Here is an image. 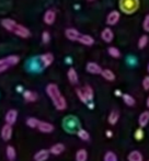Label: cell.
I'll use <instances>...</instances> for the list:
<instances>
[{
    "label": "cell",
    "mask_w": 149,
    "mask_h": 161,
    "mask_svg": "<svg viewBox=\"0 0 149 161\" xmlns=\"http://www.w3.org/2000/svg\"><path fill=\"white\" fill-rule=\"evenodd\" d=\"M6 155L9 161H14L15 157H17V153H15V149L12 146H8L6 149Z\"/></svg>",
    "instance_id": "obj_28"
},
{
    "label": "cell",
    "mask_w": 149,
    "mask_h": 161,
    "mask_svg": "<svg viewBox=\"0 0 149 161\" xmlns=\"http://www.w3.org/2000/svg\"><path fill=\"white\" fill-rule=\"evenodd\" d=\"M119 20H121V12H119V10H112L108 13L107 19H105V23H107L110 28V26L116 25L119 22Z\"/></svg>",
    "instance_id": "obj_6"
},
{
    "label": "cell",
    "mask_w": 149,
    "mask_h": 161,
    "mask_svg": "<svg viewBox=\"0 0 149 161\" xmlns=\"http://www.w3.org/2000/svg\"><path fill=\"white\" fill-rule=\"evenodd\" d=\"M146 105H147V108H149V97H147V101H146Z\"/></svg>",
    "instance_id": "obj_42"
},
{
    "label": "cell",
    "mask_w": 149,
    "mask_h": 161,
    "mask_svg": "<svg viewBox=\"0 0 149 161\" xmlns=\"http://www.w3.org/2000/svg\"><path fill=\"white\" fill-rule=\"evenodd\" d=\"M122 97H123V101H124V103H125L126 105L134 106L135 104H136V100L134 99V97H133V96H130V94L124 93L123 96H122Z\"/></svg>",
    "instance_id": "obj_27"
},
{
    "label": "cell",
    "mask_w": 149,
    "mask_h": 161,
    "mask_svg": "<svg viewBox=\"0 0 149 161\" xmlns=\"http://www.w3.org/2000/svg\"><path fill=\"white\" fill-rule=\"evenodd\" d=\"M103 161H117V156L113 151H107L103 157Z\"/></svg>",
    "instance_id": "obj_32"
},
{
    "label": "cell",
    "mask_w": 149,
    "mask_h": 161,
    "mask_svg": "<svg viewBox=\"0 0 149 161\" xmlns=\"http://www.w3.org/2000/svg\"><path fill=\"white\" fill-rule=\"evenodd\" d=\"M77 136H78L81 140H85V142H88V140L90 139V134L83 128H80L77 131Z\"/></svg>",
    "instance_id": "obj_30"
},
{
    "label": "cell",
    "mask_w": 149,
    "mask_h": 161,
    "mask_svg": "<svg viewBox=\"0 0 149 161\" xmlns=\"http://www.w3.org/2000/svg\"><path fill=\"white\" fill-rule=\"evenodd\" d=\"M38 123H40V119H35V117H29L26 119V125L31 128H37Z\"/></svg>",
    "instance_id": "obj_31"
},
{
    "label": "cell",
    "mask_w": 149,
    "mask_h": 161,
    "mask_svg": "<svg viewBox=\"0 0 149 161\" xmlns=\"http://www.w3.org/2000/svg\"><path fill=\"white\" fill-rule=\"evenodd\" d=\"M38 59H40V63H41V65H42V67L45 69V68L49 67V66L53 64L55 58H54V55L52 53H45L38 56Z\"/></svg>",
    "instance_id": "obj_8"
},
{
    "label": "cell",
    "mask_w": 149,
    "mask_h": 161,
    "mask_svg": "<svg viewBox=\"0 0 149 161\" xmlns=\"http://www.w3.org/2000/svg\"><path fill=\"white\" fill-rule=\"evenodd\" d=\"M141 25H143V30L145 31L146 33H149V13H147V14L145 15Z\"/></svg>",
    "instance_id": "obj_34"
},
{
    "label": "cell",
    "mask_w": 149,
    "mask_h": 161,
    "mask_svg": "<svg viewBox=\"0 0 149 161\" xmlns=\"http://www.w3.org/2000/svg\"><path fill=\"white\" fill-rule=\"evenodd\" d=\"M141 85H143L144 90H145V91H148V90H149V76L144 77L143 82H141Z\"/></svg>",
    "instance_id": "obj_38"
},
{
    "label": "cell",
    "mask_w": 149,
    "mask_h": 161,
    "mask_svg": "<svg viewBox=\"0 0 149 161\" xmlns=\"http://www.w3.org/2000/svg\"><path fill=\"white\" fill-rule=\"evenodd\" d=\"M17 119H18V111L13 110V108L9 110L8 112L6 113V116H4L6 123L8 124V125H11V126L17 122Z\"/></svg>",
    "instance_id": "obj_12"
},
{
    "label": "cell",
    "mask_w": 149,
    "mask_h": 161,
    "mask_svg": "<svg viewBox=\"0 0 149 161\" xmlns=\"http://www.w3.org/2000/svg\"><path fill=\"white\" fill-rule=\"evenodd\" d=\"M149 123V111H144L138 117V125L141 128H144L148 125Z\"/></svg>",
    "instance_id": "obj_19"
},
{
    "label": "cell",
    "mask_w": 149,
    "mask_h": 161,
    "mask_svg": "<svg viewBox=\"0 0 149 161\" xmlns=\"http://www.w3.org/2000/svg\"><path fill=\"white\" fill-rule=\"evenodd\" d=\"M78 43L85 45V46H92L94 44V38L89 34H81L78 40Z\"/></svg>",
    "instance_id": "obj_15"
},
{
    "label": "cell",
    "mask_w": 149,
    "mask_h": 161,
    "mask_svg": "<svg viewBox=\"0 0 149 161\" xmlns=\"http://www.w3.org/2000/svg\"><path fill=\"white\" fill-rule=\"evenodd\" d=\"M113 136V133L111 130H107V137H109V138H111Z\"/></svg>",
    "instance_id": "obj_39"
},
{
    "label": "cell",
    "mask_w": 149,
    "mask_h": 161,
    "mask_svg": "<svg viewBox=\"0 0 149 161\" xmlns=\"http://www.w3.org/2000/svg\"><path fill=\"white\" fill-rule=\"evenodd\" d=\"M127 160L128 161H144V157H143V155H141V151L133 150L128 153Z\"/></svg>",
    "instance_id": "obj_21"
},
{
    "label": "cell",
    "mask_w": 149,
    "mask_h": 161,
    "mask_svg": "<svg viewBox=\"0 0 149 161\" xmlns=\"http://www.w3.org/2000/svg\"><path fill=\"white\" fill-rule=\"evenodd\" d=\"M115 94H116V96H123V94H122V92L119 91V90H116V91H115Z\"/></svg>",
    "instance_id": "obj_41"
},
{
    "label": "cell",
    "mask_w": 149,
    "mask_h": 161,
    "mask_svg": "<svg viewBox=\"0 0 149 161\" xmlns=\"http://www.w3.org/2000/svg\"><path fill=\"white\" fill-rule=\"evenodd\" d=\"M81 90H82L83 94H85L86 99L88 100V102H92V100H93V97H94V92H93V89H92L91 86L86 85L83 88H81Z\"/></svg>",
    "instance_id": "obj_20"
},
{
    "label": "cell",
    "mask_w": 149,
    "mask_h": 161,
    "mask_svg": "<svg viewBox=\"0 0 149 161\" xmlns=\"http://www.w3.org/2000/svg\"><path fill=\"white\" fill-rule=\"evenodd\" d=\"M49 157V150L41 149L34 155V161H46Z\"/></svg>",
    "instance_id": "obj_18"
},
{
    "label": "cell",
    "mask_w": 149,
    "mask_h": 161,
    "mask_svg": "<svg viewBox=\"0 0 149 161\" xmlns=\"http://www.w3.org/2000/svg\"><path fill=\"white\" fill-rule=\"evenodd\" d=\"M80 35L81 33L74 28H67L65 30V36H66L67 40L71 41V42H78Z\"/></svg>",
    "instance_id": "obj_9"
},
{
    "label": "cell",
    "mask_w": 149,
    "mask_h": 161,
    "mask_svg": "<svg viewBox=\"0 0 149 161\" xmlns=\"http://www.w3.org/2000/svg\"><path fill=\"white\" fill-rule=\"evenodd\" d=\"M149 44V36L147 34H143L141 37L138 38V42H137V46L139 49H144L148 46Z\"/></svg>",
    "instance_id": "obj_22"
},
{
    "label": "cell",
    "mask_w": 149,
    "mask_h": 161,
    "mask_svg": "<svg viewBox=\"0 0 149 161\" xmlns=\"http://www.w3.org/2000/svg\"><path fill=\"white\" fill-rule=\"evenodd\" d=\"M79 125H80V123H79L78 119L74 116H67L66 119H64V122H63V126H64L65 130L68 131V133H76L79 130Z\"/></svg>",
    "instance_id": "obj_5"
},
{
    "label": "cell",
    "mask_w": 149,
    "mask_h": 161,
    "mask_svg": "<svg viewBox=\"0 0 149 161\" xmlns=\"http://www.w3.org/2000/svg\"><path fill=\"white\" fill-rule=\"evenodd\" d=\"M1 25L3 29H6L9 32H12L14 35L19 36L21 38H29L31 36V31L29 30L26 26L22 25V24L18 23L13 19H2L1 20Z\"/></svg>",
    "instance_id": "obj_2"
},
{
    "label": "cell",
    "mask_w": 149,
    "mask_h": 161,
    "mask_svg": "<svg viewBox=\"0 0 149 161\" xmlns=\"http://www.w3.org/2000/svg\"><path fill=\"white\" fill-rule=\"evenodd\" d=\"M108 54H109L112 58H115V59H119V58H121V56H122L121 51L115 46L108 47Z\"/></svg>",
    "instance_id": "obj_25"
},
{
    "label": "cell",
    "mask_w": 149,
    "mask_h": 161,
    "mask_svg": "<svg viewBox=\"0 0 149 161\" xmlns=\"http://www.w3.org/2000/svg\"><path fill=\"white\" fill-rule=\"evenodd\" d=\"M87 105H88V106H89V108H90V110H92V108H94V104H93V103H92V102H89V103H88V104H87Z\"/></svg>",
    "instance_id": "obj_40"
},
{
    "label": "cell",
    "mask_w": 149,
    "mask_h": 161,
    "mask_svg": "<svg viewBox=\"0 0 149 161\" xmlns=\"http://www.w3.org/2000/svg\"><path fill=\"white\" fill-rule=\"evenodd\" d=\"M23 97L26 102H35L37 100V94L34 91L26 90V91L23 92Z\"/></svg>",
    "instance_id": "obj_24"
},
{
    "label": "cell",
    "mask_w": 149,
    "mask_h": 161,
    "mask_svg": "<svg viewBox=\"0 0 149 161\" xmlns=\"http://www.w3.org/2000/svg\"><path fill=\"white\" fill-rule=\"evenodd\" d=\"M56 11L55 9H47L43 15V21L46 25H53L56 21Z\"/></svg>",
    "instance_id": "obj_7"
},
{
    "label": "cell",
    "mask_w": 149,
    "mask_h": 161,
    "mask_svg": "<svg viewBox=\"0 0 149 161\" xmlns=\"http://www.w3.org/2000/svg\"><path fill=\"white\" fill-rule=\"evenodd\" d=\"M144 138V130L143 128H138L135 131V139L136 140H141Z\"/></svg>",
    "instance_id": "obj_36"
},
{
    "label": "cell",
    "mask_w": 149,
    "mask_h": 161,
    "mask_svg": "<svg viewBox=\"0 0 149 161\" xmlns=\"http://www.w3.org/2000/svg\"><path fill=\"white\" fill-rule=\"evenodd\" d=\"M119 111L116 110H113L111 113H110L109 117H108V122H109V124H111V125H115V124L119 122Z\"/></svg>",
    "instance_id": "obj_26"
},
{
    "label": "cell",
    "mask_w": 149,
    "mask_h": 161,
    "mask_svg": "<svg viewBox=\"0 0 149 161\" xmlns=\"http://www.w3.org/2000/svg\"><path fill=\"white\" fill-rule=\"evenodd\" d=\"M37 129L41 131V133H44V134H51L52 131H54V127L53 124L48 123V122H44V121H40L37 126Z\"/></svg>",
    "instance_id": "obj_13"
},
{
    "label": "cell",
    "mask_w": 149,
    "mask_h": 161,
    "mask_svg": "<svg viewBox=\"0 0 149 161\" xmlns=\"http://www.w3.org/2000/svg\"><path fill=\"white\" fill-rule=\"evenodd\" d=\"M67 78H68L69 82L71 85H77L79 82V77H78V72L76 71L74 68H69L68 71H67Z\"/></svg>",
    "instance_id": "obj_16"
},
{
    "label": "cell",
    "mask_w": 149,
    "mask_h": 161,
    "mask_svg": "<svg viewBox=\"0 0 149 161\" xmlns=\"http://www.w3.org/2000/svg\"><path fill=\"white\" fill-rule=\"evenodd\" d=\"M126 62H127V64L130 66H135L137 64V59L135 56H127V58H126Z\"/></svg>",
    "instance_id": "obj_37"
},
{
    "label": "cell",
    "mask_w": 149,
    "mask_h": 161,
    "mask_svg": "<svg viewBox=\"0 0 149 161\" xmlns=\"http://www.w3.org/2000/svg\"><path fill=\"white\" fill-rule=\"evenodd\" d=\"M76 93H77V97H79V100H80L82 103H85V104H88L89 102H88V100L86 99V97H85V94H83V92H82V90H81V88H78V89H76Z\"/></svg>",
    "instance_id": "obj_33"
},
{
    "label": "cell",
    "mask_w": 149,
    "mask_h": 161,
    "mask_svg": "<svg viewBox=\"0 0 149 161\" xmlns=\"http://www.w3.org/2000/svg\"><path fill=\"white\" fill-rule=\"evenodd\" d=\"M101 40L103 41V42L108 43V44H110V43L113 42V40H114V32H113V30L111 28H105L102 30V32H101Z\"/></svg>",
    "instance_id": "obj_10"
},
{
    "label": "cell",
    "mask_w": 149,
    "mask_h": 161,
    "mask_svg": "<svg viewBox=\"0 0 149 161\" xmlns=\"http://www.w3.org/2000/svg\"><path fill=\"white\" fill-rule=\"evenodd\" d=\"M20 62V57L18 55H10L0 59V74L8 70L9 68L18 65Z\"/></svg>",
    "instance_id": "obj_4"
},
{
    "label": "cell",
    "mask_w": 149,
    "mask_h": 161,
    "mask_svg": "<svg viewBox=\"0 0 149 161\" xmlns=\"http://www.w3.org/2000/svg\"><path fill=\"white\" fill-rule=\"evenodd\" d=\"M88 153L86 149H79L76 153V161H87Z\"/></svg>",
    "instance_id": "obj_29"
},
{
    "label": "cell",
    "mask_w": 149,
    "mask_h": 161,
    "mask_svg": "<svg viewBox=\"0 0 149 161\" xmlns=\"http://www.w3.org/2000/svg\"><path fill=\"white\" fill-rule=\"evenodd\" d=\"M148 161H149V160H148Z\"/></svg>",
    "instance_id": "obj_45"
},
{
    "label": "cell",
    "mask_w": 149,
    "mask_h": 161,
    "mask_svg": "<svg viewBox=\"0 0 149 161\" xmlns=\"http://www.w3.org/2000/svg\"><path fill=\"white\" fill-rule=\"evenodd\" d=\"M46 93L52 100L54 106L58 111H65L67 108V101L65 97L62 94L59 88L56 83H48L46 86Z\"/></svg>",
    "instance_id": "obj_1"
},
{
    "label": "cell",
    "mask_w": 149,
    "mask_h": 161,
    "mask_svg": "<svg viewBox=\"0 0 149 161\" xmlns=\"http://www.w3.org/2000/svg\"><path fill=\"white\" fill-rule=\"evenodd\" d=\"M139 6H141L139 0H119V10L128 15L134 14L139 9Z\"/></svg>",
    "instance_id": "obj_3"
},
{
    "label": "cell",
    "mask_w": 149,
    "mask_h": 161,
    "mask_svg": "<svg viewBox=\"0 0 149 161\" xmlns=\"http://www.w3.org/2000/svg\"><path fill=\"white\" fill-rule=\"evenodd\" d=\"M147 71H148V72H149V64H148V65H147Z\"/></svg>",
    "instance_id": "obj_43"
},
{
    "label": "cell",
    "mask_w": 149,
    "mask_h": 161,
    "mask_svg": "<svg viewBox=\"0 0 149 161\" xmlns=\"http://www.w3.org/2000/svg\"><path fill=\"white\" fill-rule=\"evenodd\" d=\"M11 137H12V126L6 124L1 128V138L4 142H8L11 139Z\"/></svg>",
    "instance_id": "obj_14"
},
{
    "label": "cell",
    "mask_w": 149,
    "mask_h": 161,
    "mask_svg": "<svg viewBox=\"0 0 149 161\" xmlns=\"http://www.w3.org/2000/svg\"><path fill=\"white\" fill-rule=\"evenodd\" d=\"M101 76L103 77V79H105L107 81H114L115 78H116V76H115V74L112 71L111 69H103L102 72H101Z\"/></svg>",
    "instance_id": "obj_23"
},
{
    "label": "cell",
    "mask_w": 149,
    "mask_h": 161,
    "mask_svg": "<svg viewBox=\"0 0 149 161\" xmlns=\"http://www.w3.org/2000/svg\"><path fill=\"white\" fill-rule=\"evenodd\" d=\"M51 40H52L51 33H49L48 31H44V32L42 33V42L44 43V44H48V43L51 42Z\"/></svg>",
    "instance_id": "obj_35"
},
{
    "label": "cell",
    "mask_w": 149,
    "mask_h": 161,
    "mask_svg": "<svg viewBox=\"0 0 149 161\" xmlns=\"http://www.w3.org/2000/svg\"><path fill=\"white\" fill-rule=\"evenodd\" d=\"M87 1H89V2H92V1H94V0H87Z\"/></svg>",
    "instance_id": "obj_44"
},
{
    "label": "cell",
    "mask_w": 149,
    "mask_h": 161,
    "mask_svg": "<svg viewBox=\"0 0 149 161\" xmlns=\"http://www.w3.org/2000/svg\"><path fill=\"white\" fill-rule=\"evenodd\" d=\"M86 70H87L89 74L91 75H101L102 72V67H101L99 64L94 62H89L87 65H86Z\"/></svg>",
    "instance_id": "obj_11"
},
{
    "label": "cell",
    "mask_w": 149,
    "mask_h": 161,
    "mask_svg": "<svg viewBox=\"0 0 149 161\" xmlns=\"http://www.w3.org/2000/svg\"><path fill=\"white\" fill-rule=\"evenodd\" d=\"M64 151H65V145L60 144V142L53 145V146L51 147V149H49V153H52V155H54V156L62 155Z\"/></svg>",
    "instance_id": "obj_17"
}]
</instances>
